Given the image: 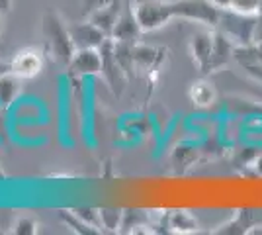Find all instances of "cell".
Returning <instances> with one entry per match:
<instances>
[{
  "mask_svg": "<svg viewBox=\"0 0 262 235\" xmlns=\"http://www.w3.org/2000/svg\"><path fill=\"white\" fill-rule=\"evenodd\" d=\"M41 32L45 39V53L59 65L69 67V63L77 53V47L69 32V24L63 22V18L57 12H47L41 20Z\"/></svg>",
  "mask_w": 262,
  "mask_h": 235,
  "instance_id": "1",
  "label": "cell"
},
{
  "mask_svg": "<svg viewBox=\"0 0 262 235\" xmlns=\"http://www.w3.org/2000/svg\"><path fill=\"white\" fill-rule=\"evenodd\" d=\"M258 14H241L235 10H221L219 24L215 30L225 34L235 45H249L254 37V26H256Z\"/></svg>",
  "mask_w": 262,
  "mask_h": 235,
  "instance_id": "2",
  "label": "cell"
},
{
  "mask_svg": "<svg viewBox=\"0 0 262 235\" xmlns=\"http://www.w3.org/2000/svg\"><path fill=\"white\" fill-rule=\"evenodd\" d=\"M172 18L190 20V22L204 24L208 28H217L221 10L213 6L209 0H170Z\"/></svg>",
  "mask_w": 262,
  "mask_h": 235,
  "instance_id": "3",
  "label": "cell"
},
{
  "mask_svg": "<svg viewBox=\"0 0 262 235\" xmlns=\"http://www.w3.org/2000/svg\"><path fill=\"white\" fill-rule=\"evenodd\" d=\"M135 16L143 32H155L172 22L170 0H133Z\"/></svg>",
  "mask_w": 262,
  "mask_h": 235,
  "instance_id": "4",
  "label": "cell"
},
{
  "mask_svg": "<svg viewBox=\"0 0 262 235\" xmlns=\"http://www.w3.org/2000/svg\"><path fill=\"white\" fill-rule=\"evenodd\" d=\"M45 49L37 45H28L20 51H16L10 59V71L24 80H30L41 75L45 67Z\"/></svg>",
  "mask_w": 262,
  "mask_h": 235,
  "instance_id": "5",
  "label": "cell"
},
{
  "mask_svg": "<svg viewBox=\"0 0 262 235\" xmlns=\"http://www.w3.org/2000/svg\"><path fill=\"white\" fill-rule=\"evenodd\" d=\"M100 53H102V77L106 78L108 87L114 90V94L120 96L127 80V73L120 65L116 51H114V39L108 37L104 44L100 45Z\"/></svg>",
  "mask_w": 262,
  "mask_h": 235,
  "instance_id": "6",
  "label": "cell"
},
{
  "mask_svg": "<svg viewBox=\"0 0 262 235\" xmlns=\"http://www.w3.org/2000/svg\"><path fill=\"white\" fill-rule=\"evenodd\" d=\"M143 34L139 20L135 16V8H133V0H121V10L118 16V22L114 26L112 37L116 41H131L135 44Z\"/></svg>",
  "mask_w": 262,
  "mask_h": 235,
  "instance_id": "7",
  "label": "cell"
},
{
  "mask_svg": "<svg viewBox=\"0 0 262 235\" xmlns=\"http://www.w3.org/2000/svg\"><path fill=\"white\" fill-rule=\"evenodd\" d=\"M213 35H215V30L209 28V30H202V32H196V34L190 37V44H188V49H190V55H192V61L198 67V71L208 77L209 73V61H211V49H213Z\"/></svg>",
  "mask_w": 262,
  "mask_h": 235,
  "instance_id": "8",
  "label": "cell"
},
{
  "mask_svg": "<svg viewBox=\"0 0 262 235\" xmlns=\"http://www.w3.org/2000/svg\"><path fill=\"white\" fill-rule=\"evenodd\" d=\"M69 73L75 77H96L102 75V53L100 47L77 49L73 61L69 63Z\"/></svg>",
  "mask_w": 262,
  "mask_h": 235,
  "instance_id": "9",
  "label": "cell"
},
{
  "mask_svg": "<svg viewBox=\"0 0 262 235\" xmlns=\"http://www.w3.org/2000/svg\"><path fill=\"white\" fill-rule=\"evenodd\" d=\"M69 32L73 37V44L77 49H86V47H100L108 39L110 35H106L98 26L90 22V20H82V22H73L69 24Z\"/></svg>",
  "mask_w": 262,
  "mask_h": 235,
  "instance_id": "10",
  "label": "cell"
},
{
  "mask_svg": "<svg viewBox=\"0 0 262 235\" xmlns=\"http://www.w3.org/2000/svg\"><path fill=\"white\" fill-rule=\"evenodd\" d=\"M233 61H237L243 71L252 78L262 82V47L256 44L249 45H235V55Z\"/></svg>",
  "mask_w": 262,
  "mask_h": 235,
  "instance_id": "11",
  "label": "cell"
},
{
  "mask_svg": "<svg viewBox=\"0 0 262 235\" xmlns=\"http://www.w3.org/2000/svg\"><path fill=\"white\" fill-rule=\"evenodd\" d=\"M262 225V210H251L245 208L235 212L233 220L227 222L225 225H221V229H217L215 233H229V235H239V233H249L254 227Z\"/></svg>",
  "mask_w": 262,
  "mask_h": 235,
  "instance_id": "12",
  "label": "cell"
},
{
  "mask_svg": "<svg viewBox=\"0 0 262 235\" xmlns=\"http://www.w3.org/2000/svg\"><path fill=\"white\" fill-rule=\"evenodd\" d=\"M233 55H235V44H233L225 34H221L219 30H215L208 75L215 73V71H221L223 67H227L231 61H233Z\"/></svg>",
  "mask_w": 262,
  "mask_h": 235,
  "instance_id": "13",
  "label": "cell"
},
{
  "mask_svg": "<svg viewBox=\"0 0 262 235\" xmlns=\"http://www.w3.org/2000/svg\"><path fill=\"white\" fill-rule=\"evenodd\" d=\"M120 10H121V0H116V2H112V4H106V6H102V8H96L94 12H90L86 18L94 24V26H98L104 34L112 37V32H114V26L118 22Z\"/></svg>",
  "mask_w": 262,
  "mask_h": 235,
  "instance_id": "14",
  "label": "cell"
},
{
  "mask_svg": "<svg viewBox=\"0 0 262 235\" xmlns=\"http://www.w3.org/2000/svg\"><path fill=\"white\" fill-rule=\"evenodd\" d=\"M188 98H190V102L196 108H209V106H213L215 100H217V90H215V87L209 82L208 78L202 77L190 84Z\"/></svg>",
  "mask_w": 262,
  "mask_h": 235,
  "instance_id": "15",
  "label": "cell"
},
{
  "mask_svg": "<svg viewBox=\"0 0 262 235\" xmlns=\"http://www.w3.org/2000/svg\"><path fill=\"white\" fill-rule=\"evenodd\" d=\"M22 80L18 75H14L12 71L0 75V104L4 108H10L14 102L18 100L20 92H22Z\"/></svg>",
  "mask_w": 262,
  "mask_h": 235,
  "instance_id": "16",
  "label": "cell"
},
{
  "mask_svg": "<svg viewBox=\"0 0 262 235\" xmlns=\"http://www.w3.org/2000/svg\"><path fill=\"white\" fill-rule=\"evenodd\" d=\"M166 227H170L174 233H194L198 231V222L190 212L174 210L166 216Z\"/></svg>",
  "mask_w": 262,
  "mask_h": 235,
  "instance_id": "17",
  "label": "cell"
},
{
  "mask_svg": "<svg viewBox=\"0 0 262 235\" xmlns=\"http://www.w3.org/2000/svg\"><path fill=\"white\" fill-rule=\"evenodd\" d=\"M61 220H63L69 227H73V229H75L77 233H80V235H94V233H98V231H100V229H96V225L84 222V220H82V218H78L73 210H71V212L63 210V212H61Z\"/></svg>",
  "mask_w": 262,
  "mask_h": 235,
  "instance_id": "18",
  "label": "cell"
},
{
  "mask_svg": "<svg viewBox=\"0 0 262 235\" xmlns=\"http://www.w3.org/2000/svg\"><path fill=\"white\" fill-rule=\"evenodd\" d=\"M121 220H123V212L121 210H114V208H104L100 210V225L116 231L118 227H121Z\"/></svg>",
  "mask_w": 262,
  "mask_h": 235,
  "instance_id": "19",
  "label": "cell"
},
{
  "mask_svg": "<svg viewBox=\"0 0 262 235\" xmlns=\"http://www.w3.org/2000/svg\"><path fill=\"white\" fill-rule=\"evenodd\" d=\"M37 227H39V224L35 222V220H32V218H20L16 224H14V233L18 235H33L37 233Z\"/></svg>",
  "mask_w": 262,
  "mask_h": 235,
  "instance_id": "20",
  "label": "cell"
},
{
  "mask_svg": "<svg viewBox=\"0 0 262 235\" xmlns=\"http://www.w3.org/2000/svg\"><path fill=\"white\" fill-rule=\"evenodd\" d=\"M229 10L241 12V14H258V0H233Z\"/></svg>",
  "mask_w": 262,
  "mask_h": 235,
  "instance_id": "21",
  "label": "cell"
},
{
  "mask_svg": "<svg viewBox=\"0 0 262 235\" xmlns=\"http://www.w3.org/2000/svg\"><path fill=\"white\" fill-rule=\"evenodd\" d=\"M112 2H116V0H82V12H84V16H88L90 12L102 8L106 4H112Z\"/></svg>",
  "mask_w": 262,
  "mask_h": 235,
  "instance_id": "22",
  "label": "cell"
},
{
  "mask_svg": "<svg viewBox=\"0 0 262 235\" xmlns=\"http://www.w3.org/2000/svg\"><path fill=\"white\" fill-rule=\"evenodd\" d=\"M252 44L260 45L262 47V16L256 18V26H254V37H252Z\"/></svg>",
  "mask_w": 262,
  "mask_h": 235,
  "instance_id": "23",
  "label": "cell"
},
{
  "mask_svg": "<svg viewBox=\"0 0 262 235\" xmlns=\"http://www.w3.org/2000/svg\"><path fill=\"white\" fill-rule=\"evenodd\" d=\"M6 114H8V108L0 104V137L6 134Z\"/></svg>",
  "mask_w": 262,
  "mask_h": 235,
  "instance_id": "24",
  "label": "cell"
},
{
  "mask_svg": "<svg viewBox=\"0 0 262 235\" xmlns=\"http://www.w3.org/2000/svg\"><path fill=\"white\" fill-rule=\"evenodd\" d=\"M213 6H217L219 10H229L231 4H233V0H209Z\"/></svg>",
  "mask_w": 262,
  "mask_h": 235,
  "instance_id": "25",
  "label": "cell"
},
{
  "mask_svg": "<svg viewBox=\"0 0 262 235\" xmlns=\"http://www.w3.org/2000/svg\"><path fill=\"white\" fill-rule=\"evenodd\" d=\"M12 10V0H0V12L2 14H8Z\"/></svg>",
  "mask_w": 262,
  "mask_h": 235,
  "instance_id": "26",
  "label": "cell"
},
{
  "mask_svg": "<svg viewBox=\"0 0 262 235\" xmlns=\"http://www.w3.org/2000/svg\"><path fill=\"white\" fill-rule=\"evenodd\" d=\"M10 71V61H2L0 59V75H4V73H8Z\"/></svg>",
  "mask_w": 262,
  "mask_h": 235,
  "instance_id": "27",
  "label": "cell"
},
{
  "mask_svg": "<svg viewBox=\"0 0 262 235\" xmlns=\"http://www.w3.org/2000/svg\"><path fill=\"white\" fill-rule=\"evenodd\" d=\"M258 16H262V0H258Z\"/></svg>",
  "mask_w": 262,
  "mask_h": 235,
  "instance_id": "28",
  "label": "cell"
},
{
  "mask_svg": "<svg viewBox=\"0 0 262 235\" xmlns=\"http://www.w3.org/2000/svg\"><path fill=\"white\" fill-rule=\"evenodd\" d=\"M6 175H4V170H2V167H0V179H4Z\"/></svg>",
  "mask_w": 262,
  "mask_h": 235,
  "instance_id": "29",
  "label": "cell"
},
{
  "mask_svg": "<svg viewBox=\"0 0 262 235\" xmlns=\"http://www.w3.org/2000/svg\"><path fill=\"white\" fill-rule=\"evenodd\" d=\"M0 26H2V12H0Z\"/></svg>",
  "mask_w": 262,
  "mask_h": 235,
  "instance_id": "30",
  "label": "cell"
}]
</instances>
